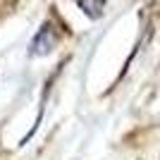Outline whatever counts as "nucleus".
I'll return each mask as SVG.
<instances>
[{
    "label": "nucleus",
    "mask_w": 160,
    "mask_h": 160,
    "mask_svg": "<svg viewBox=\"0 0 160 160\" xmlns=\"http://www.w3.org/2000/svg\"><path fill=\"white\" fill-rule=\"evenodd\" d=\"M58 41H60V33L48 22V24H43V29L36 33V38H33V43H31V53L33 55H46L58 46Z\"/></svg>",
    "instance_id": "f257e3e1"
},
{
    "label": "nucleus",
    "mask_w": 160,
    "mask_h": 160,
    "mask_svg": "<svg viewBox=\"0 0 160 160\" xmlns=\"http://www.w3.org/2000/svg\"><path fill=\"white\" fill-rule=\"evenodd\" d=\"M77 2L88 17H98L103 12V7H105V0H77Z\"/></svg>",
    "instance_id": "f03ea898"
}]
</instances>
